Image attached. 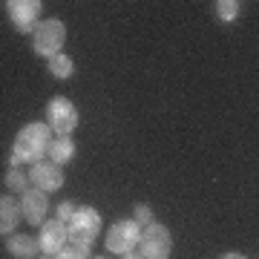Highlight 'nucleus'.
Returning <instances> with one entry per match:
<instances>
[{"label": "nucleus", "mask_w": 259, "mask_h": 259, "mask_svg": "<svg viewBox=\"0 0 259 259\" xmlns=\"http://www.w3.org/2000/svg\"><path fill=\"white\" fill-rule=\"evenodd\" d=\"M75 158V141L72 136H58V139H52V144H49V161H55L58 167L66 164V161H72Z\"/></svg>", "instance_id": "nucleus-13"}, {"label": "nucleus", "mask_w": 259, "mask_h": 259, "mask_svg": "<svg viewBox=\"0 0 259 259\" xmlns=\"http://www.w3.org/2000/svg\"><path fill=\"white\" fill-rule=\"evenodd\" d=\"M6 250H9V256H15V259H35L40 245H37V239L29 236V233H9V236H6Z\"/></svg>", "instance_id": "nucleus-11"}, {"label": "nucleus", "mask_w": 259, "mask_h": 259, "mask_svg": "<svg viewBox=\"0 0 259 259\" xmlns=\"http://www.w3.org/2000/svg\"><path fill=\"white\" fill-rule=\"evenodd\" d=\"M66 239H69V231H66L64 222L47 219V222L40 225V239H37V245H40V250H44L47 256H55L58 250L66 245Z\"/></svg>", "instance_id": "nucleus-10"}, {"label": "nucleus", "mask_w": 259, "mask_h": 259, "mask_svg": "<svg viewBox=\"0 0 259 259\" xmlns=\"http://www.w3.org/2000/svg\"><path fill=\"white\" fill-rule=\"evenodd\" d=\"M121 256H124V259H141V253H139V250H127V253H121Z\"/></svg>", "instance_id": "nucleus-21"}, {"label": "nucleus", "mask_w": 259, "mask_h": 259, "mask_svg": "<svg viewBox=\"0 0 259 259\" xmlns=\"http://www.w3.org/2000/svg\"><path fill=\"white\" fill-rule=\"evenodd\" d=\"M93 259H110V256H93Z\"/></svg>", "instance_id": "nucleus-22"}, {"label": "nucleus", "mask_w": 259, "mask_h": 259, "mask_svg": "<svg viewBox=\"0 0 259 259\" xmlns=\"http://www.w3.org/2000/svg\"><path fill=\"white\" fill-rule=\"evenodd\" d=\"M29 182L37 187V190H44V193H55L64 187V170L55 164V161H49V158H40L37 164H32L29 170Z\"/></svg>", "instance_id": "nucleus-9"}, {"label": "nucleus", "mask_w": 259, "mask_h": 259, "mask_svg": "<svg viewBox=\"0 0 259 259\" xmlns=\"http://www.w3.org/2000/svg\"><path fill=\"white\" fill-rule=\"evenodd\" d=\"M47 115H49V130L58 133V136H72V130L78 127V107H75L69 98L64 95H55L47 107Z\"/></svg>", "instance_id": "nucleus-5"}, {"label": "nucleus", "mask_w": 259, "mask_h": 259, "mask_svg": "<svg viewBox=\"0 0 259 259\" xmlns=\"http://www.w3.org/2000/svg\"><path fill=\"white\" fill-rule=\"evenodd\" d=\"M6 15L18 32H35V26L40 23L37 20L40 18V0H9Z\"/></svg>", "instance_id": "nucleus-8"}, {"label": "nucleus", "mask_w": 259, "mask_h": 259, "mask_svg": "<svg viewBox=\"0 0 259 259\" xmlns=\"http://www.w3.org/2000/svg\"><path fill=\"white\" fill-rule=\"evenodd\" d=\"M18 204H20V216H23V219H26L29 225L40 228V225L47 222V213H49V196L44 193V190H37V187H26V190L20 193Z\"/></svg>", "instance_id": "nucleus-7"}, {"label": "nucleus", "mask_w": 259, "mask_h": 259, "mask_svg": "<svg viewBox=\"0 0 259 259\" xmlns=\"http://www.w3.org/2000/svg\"><path fill=\"white\" fill-rule=\"evenodd\" d=\"M6 187L23 193V190L29 187V173H23L20 167H9V170H6Z\"/></svg>", "instance_id": "nucleus-17"}, {"label": "nucleus", "mask_w": 259, "mask_h": 259, "mask_svg": "<svg viewBox=\"0 0 259 259\" xmlns=\"http://www.w3.org/2000/svg\"><path fill=\"white\" fill-rule=\"evenodd\" d=\"M66 44V26L61 18H47L40 20L32 32V49H35V55L40 58H52L58 55Z\"/></svg>", "instance_id": "nucleus-2"}, {"label": "nucleus", "mask_w": 259, "mask_h": 259, "mask_svg": "<svg viewBox=\"0 0 259 259\" xmlns=\"http://www.w3.org/2000/svg\"><path fill=\"white\" fill-rule=\"evenodd\" d=\"M141 239V225L136 219H121L110 228L107 233V250L110 253H127V250H136Z\"/></svg>", "instance_id": "nucleus-6"}, {"label": "nucleus", "mask_w": 259, "mask_h": 259, "mask_svg": "<svg viewBox=\"0 0 259 259\" xmlns=\"http://www.w3.org/2000/svg\"><path fill=\"white\" fill-rule=\"evenodd\" d=\"M49 144H52V130L44 121H32L23 130H18V136L12 141L9 153V167L20 164H37L40 158H47Z\"/></svg>", "instance_id": "nucleus-1"}, {"label": "nucleus", "mask_w": 259, "mask_h": 259, "mask_svg": "<svg viewBox=\"0 0 259 259\" xmlns=\"http://www.w3.org/2000/svg\"><path fill=\"white\" fill-rule=\"evenodd\" d=\"M69 239L66 242H83V245H93L95 236L101 233V213L95 207H75L72 222L66 225Z\"/></svg>", "instance_id": "nucleus-4"}, {"label": "nucleus", "mask_w": 259, "mask_h": 259, "mask_svg": "<svg viewBox=\"0 0 259 259\" xmlns=\"http://www.w3.org/2000/svg\"><path fill=\"white\" fill-rule=\"evenodd\" d=\"M49 72L55 75L58 81H66V78H72L75 72V64H72V58L64 55V52H58V55L49 58Z\"/></svg>", "instance_id": "nucleus-14"}, {"label": "nucleus", "mask_w": 259, "mask_h": 259, "mask_svg": "<svg viewBox=\"0 0 259 259\" xmlns=\"http://www.w3.org/2000/svg\"><path fill=\"white\" fill-rule=\"evenodd\" d=\"M222 259H248L245 253H239V250H231V253H225Z\"/></svg>", "instance_id": "nucleus-20"}, {"label": "nucleus", "mask_w": 259, "mask_h": 259, "mask_svg": "<svg viewBox=\"0 0 259 259\" xmlns=\"http://www.w3.org/2000/svg\"><path fill=\"white\" fill-rule=\"evenodd\" d=\"M213 12H216V18L222 20V23H231V20L239 18L242 3L239 0H219V3H213Z\"/></svg>", "instance_id": "nucleus-15"}, {"label": "nucleus", "mask_w": 259, "mask_h": 259, "mask_svg": "<svg viewBox=\"0 0 259 259\" xmlns=\"http://www.w3.org/2000/svg\"><path fill=\"white\" fill-rule=\"evenodd\" d=\"M139 253L141 259H170L173 253V236L164 225L150 222L141 228V239H139Z\"/></svg>", "instance_id": "nucleus-3"}, {"label": "nucleus", "mask_w": 259, "mask_h": 259, "mask_svg": "<svg viewBox=\"0 0 259 259\" xmlns=\"http://www.w3.org/2000/svg\"><path fill=\"white\" fill-rule=\"evenodd\" d=\"M20 219H23V216H20L18 199H12V196H0V236L15 233V228H18Z\"/></svg>", "instance_id": "nucleus-12"}, {"label": "nucleus", "mask_w": 259, "mask_h": 259, "mask_svg": "<svg viewBox=\"0 0 259 259\" xmlns=\"http://www.w3.org/2000/svg\"><path fill=\"white\" fill-rule=\"evenodd\" d=\"M75 207H78V204H72V202H61L58 204V222H64V225H69L72 222V216H75Z\"/></svg>", "instance_id": "nucleus-18"}, {"label": "nucleus", "mask_w": 259, "mask_h": 259, "mask_svg": "<svg viewBox=\"0 0 259 259\" xmlns=\"http://www.w3.org/2000/svg\"><path fill=\"white\" fill-rule=\"evenodd\" d=\"M133 213H136V222H139L141 228L153 222V210H150V204H136V207H133Z\"/></svg>", "instance_id": "nucleus-19"}, {"label": "nucleus", "mask_w": 259, "mask_h": 259, "mask_svg": "<svg viewBox=\"0 0 259 259\" xmlns=\"http://www.w3.org/2000/svg\"><path fill=\"white\" fill-rule=\"evenodd\" d=\"M93 245H83V242H66L64 248L55 253V259H90Z\"/></svg>", "instance_id": "nucleus-16"}]
</instances>
